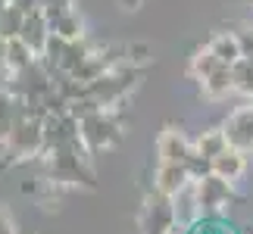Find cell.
Wrapping results in <instances>:
<instances>
[{"instance_id": "cell-11", "label": "cell", "mask_w": 253, "mask_h": 234, "mask_svg": "<svg viewBox=\"0 0 253 234\" xmlns=\"http://www.w3.org/2000/svg\"><path fill=\"white\" fill-rule=\"evenodd\" d=\"M19 38H22V41L32 47L35 56L44 53L47 41H50V22H47V16H44L41 6L32 9V13H25V22H22V32H19Z\"/></svg>"}, {"instance_id": "cell-17", "label": "cell", "mask_w": 253, "mask_h": 234, "mask_svg": "<svg viewBox=\"0 0 253 234\" xmlns=\"http://www.w3.org/2000/svg\"><path fill=\"white\" fill-rule=\"evenodd\" d=\"M181 234H238V228L231 225L225 216H200L191 228H184Z\"/></svg>"}, {"instance_id": "cell-16", "label": "cell", "mask_w": 253, "mask_h": 234, "mask_svg": "<svg viewBox=\"0 0 253 234\" xmlns=\"http://www.w3.org/2000/svg\"><path fill=\"white\" fill-rule=\"evenodd\" d=\"M35 60H38V56L32 53V47H28L22 38H9V41H6V66H9V75L28 69Z\"/></svg>"}, {"instance_id": "cell-1", "label": "cell", "mask_w": 253, "mask_h": 234, "mask_svg": "<svg viewBox=\"0 0 253 234\" xmlns=\"http://www.w3.org/2000/svg\"><path fill=\"white\" fill-rule=\"evenodd\" d=\"M44 162V178L53 188H97V172H94V153L75 138L69 144H60L53 150L41 153Z\"/></svg>"}, {"instance_id": "cell-22", "label": "cell", "mask_w": 253, "mask_h": 234, "mask_svg": "<svg viewBox=\"0 0 253 234\" xmlns=\"http://www.w3.org/2000/svg\"><path fill=\"white\" fill-rule=\"evenodd\" d=\"M0 234H19L16 219L9 216V209H0Z\"/></svg>"}, {"instance_id": "cell-18", "label": "cell", "mask_w": 253, "mask_h": 234, "mask_svg": "<svg viewBox=\"0 0 253 234\" xmlns=\"http://www.w3.org/2000/svg\"><path fill=\"white\" fill-rule=\"evenodd\" d=\"M22 22H25V13H22L16 3H9L3 13H0V38H3V41H9V38H19V32H22Z\"/></svg>"}, {"instance_id": "cell-14", "label": "cell", "mask_w": 253, "mask_h": 234, "mask_svg": "<svg viewBox=\"0 0 253 234\" xmlns=\"http://www.w3.org/2000/svg\"><path fill=\"white\" fill-rule=\"evenodd\" d=\"M207 47L212 53L219 56L225 66H235L238 60H244V53H241V41H238V32H216L207 41Z\"/></svg>"}, {"instance_id": "cell-13", "label": "cell", "mask_w": 253, "mask_h": 234, "mask_svg": "<svg viewBox=\"0 0 253 234\" xmlns=\"http://www.w3.org/2000/svg\"><path fill=\"white\" fill-rule=\"evenodd\" d=\"M228 147V138H225V128H207L194 138V156L203 162H210L212 156H219L222 150Z\"/></svg>"}, {"instance_id": "cell-5", "label": "cell", "mask_w": 253, "mask_h": 234, "mask_svg": "<svg viewBox=\"0 0 253 234\" xmlns=\"http://www.w3.org/2000/svg\"><path fill=\"white\" fill-rule=\"evenodd\" d=\"M194 188H197V200H200V209L203 216H228L231 203H235V184L219 178V175H200V178H194Z\"/></svg>"}, {"instance_id": "cell-9", "label": "cell", "mask_w": 253, "mask_h": 234, "mask_svg": "<svg viewBox=\"0 0 253 234\" xmlns=\"http://www.w3.org/2000/svg\"><path fill=\"white\" fill-rule=\"evenodd\" d=\"M172 216H175V228H191L194 222L203 216L200 200H197V188H194V178L184 184L178 194H172Z\"/></svg>"}, {"instance_id": "cell-7", "label": "cell", "mask_w": 253, "mask_h": 234, "mask_svg": "<svg viewBox=\"0 0 253 234\" xmlns=\"http://www.w3.org/2000/svg\"><path fill=\"white\" fill-rule=\"evenodd\" d=\"M250 162H253V156L247 150L231 147V144H228L219 156H212V159H210V172L219 175V178H225V181H231V184H238L250 172Z\"/></svg>"}, {"instance_id": "cell-2", "label": "cell", "mask_w": 253, "mask_h": 234, "mask_svg": "<svg viewBox=\"0 0 253 234\" xmlns=\"http://www.w3.org/2000/svg\"><path fill=\"white\" fill-rule=\"evenodd\" d=\"M79 138L94 156L113 150L116 144L125 138L122 106H103V110H94V113H87L84 119H79Z\"/></svg>"}, {"instance_id": "cell-24", "label": "cell", "mask_w": 253, "mask_h": 234, "mask_svg": "<svg viewBox=\"0 0 253 234\" xmlns=\"http://www.w3.org/2000/svg\"><path fill=\"white\" fill-rule=\"evenodd\" d=\"M6 6H9V3H6V0H0V13H3V9H6Z\"/></svg>"}, {"instance_id": "cell-12", "label": "cell", "mask_w": 253, "mask_h": 234, "mask_svg": "<svg viewBox=\"0 0 253 234\" xmlns=\"http://www.w3.org/2000/svg\"><path fill=\"white\" fill-rule=\"evenodd\" d=\"M197 84H200V94L207 97V100H212V103L228 100L231 94H238L235 91V72H231V66H222V69H216L212 75H207Z\"/></svg>"}, {"instance_id": "cell-23", "label": "cell", "mask_w": 253, "mask_h": 234, "mask_svg": "<svg viewBox=\"0 0 253 234\" xmlns=\"http://www.w3.org/2000/svg\"><path fill=\"white\" fill-rule=\"evenodd\" d=\"M116 3H119L122 13H138V9L144 6V0H116Z\"/></svg>"}, {"instance_id": "cell-6", "label": "cell", "mask_w": 253, "mask_h": 234, "mask_svg": "<svg viewBox=\"0 0 253 234\" xmlns=\"http://www.w3.org/2000/svg\"><path fill=\"white\" fill-rule=\"evenodd\" d=\"M191 156H194V141L178 125H166L157 138V162H184L188 165Z\"/></svg>"}, {"instance_id": "cell-20", "label": "cell", "mask_w": 253, "mask_h": 234, "mask_svg": "<svg viewBox=\"0 0 253 234\" xmlns=\"http://www.w3.org/2000/svg\"><path fill=\"white\" fill-rule=\"evenodd\" d=\"M231 72H235V91L241 97H247V100H253V66L247 60H238L231 66Z\"/></svg>"}, {"instance_id": "cell-8", "label": "cell", "mask_w": 253, "mask_h": 234, "mask_svg": "<svg viewBox=\"0 0 253 234\" xmlns=\"http://www.w3.org/2000/svg\"><path fill=\"white\" fill-rule=\"evenodd\" d=\"M222 128H225V138H228L231 147H241V150L253 153V100L238 106V110L225 119Z\"/></svg>"}, {"instance_id": "cell-21", "label": "cell", "mask_w": 253, "mask_h": 234, "mask_svg": "<svg viewBox=\"0 0 253 234\" xmlns=\"http://www.w3.org/2000/svg\"><path fill=\"white\" fill-rule=\"evenodd\" d=\"M125 63L150 69V63H153V50H150V44H144V41H131L128 47H125Z\"/></svg>"}, {"instance_id": "cell-10", "label": "cell", "mask_w": 253, "mask_h": 234, "mask_svg": "<svg viewBox=\"0 0 253 234\" xmlns=\"http://www.w3.org/2000/svg\"><path fill=\"white\" fill-rule=\"evenodd\" d=\"M191 178L194 175L184 162H157V169H153V188L160 194H166V197L178 194Z\"/></svg>"}, {"instance_id": "cell-15", "label": "cell", "mask_w": 253, "mask_h": 234, "mask_svg": "<svg viewBox=\"0 0 253 234\" xmlns=\"http://www.w3.org/2000/svg\"><path fill=\"white\" fill-rule=\"evenodd\" d=\"M222 66H225V63H222L219 56L212 53L207 44H203V47H197V50H194V56H191V63H188V75L194 78V81H203L207 75H212L216 69H222Z\"/></svg>"}, {"instance_id": "cell-3", "label": "cell", "mask_w": 253, "mask_h": 234, "mask_svg": "<svg viewBox=\"0 0 253 234\" xmlns=\"http://www.w3.org/2000/svg\"><path fill=\"white\" fill-rule=\"evenodd\" d=\"M144 75H147V69L144 66H131V63H119L116 69H110L106 75H100L97 81L87 84V94L91 100L100 106H122L125 100H128V94H134L144 81Z\"/></svg>"}, {"instance_id": "cell-25", "label": "cell", "mask_w": 253, "mask_h": 234, "mask_svg": "<svg viewBox=\"0 0 253 234\" xmlns=\"http://www.w3.org/2000/svg\"><path fill=\"white\" fill-rule=\"evenodd\" d=\"M6 3H16V0H6Z\"/></svg>"}, {"instance_id": "cell-19", "label": "cell", "mask_w": 253, "mask_h": 234, "mask_svg": "<svg viewBox=\"0 0 253 234\" xmlns=\"http://www.w3.org/2000/svg\"><path fill=\"white\" fill-rule=\"evenodd\" d=\"M16 110H19V100L6 91V87H0V141H3L9 134V128H13Z\"/></svg>"}, {"instance_id": "cell-4", "label": "cell", "mask_w": 253, "mask_h": 234, "mask_svg": "<svg viewBox=\"0 0 253 234\" xmlns=\"http://www.w3.org/2000/svg\"><path fill=\"white\" fill-rule=\"evenodd\" d=\"M138 228H141V234H181V228H175L172 197H166V194H160L153 188L141 203Z\"/></svg>"}]
</instances>
